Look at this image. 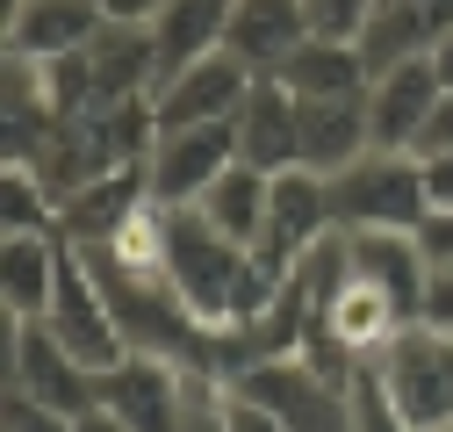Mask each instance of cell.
<instances>
[{
  "label": "cell",
  "mask_w": 453,
  "mask_h": 432,
  "mask_svg": "<svg viewBox=\"0 0 453 432\" xmlns=\"http://www.w3.org/2000/svg\"><path fill=\"white\" fill-rule=\"evenodd\" d=\"M101 22V0H8V58H80Z\"/></svg>",
  "instance_id": "13"
},
{
  "label": "cell",
  "mask_w": 453,
  "mask_h": 432,
  "mask_svg": "<svg viewBox=\"0 0 453 432\" xmlns=\"http://www.w3.org/2000/svg\"><path fill=\"white\" fill-rule=\"evenodd\" d=\"M223 29H231V0H165V15L151 22V43H158V80H173L180 66L223 50ZM158 94V87H151Z\"/></svg>",
  "instance_id": "21"
},
{
  "label": "cell",
  "mask_w": 453,
  "mask_h": 432,
  "mask_svg": "<svg viewBox=\"0 0 453 432\" xmlns=\"http://www.w3.org/2000/svg\"><path fill=\"white\" fill-rule=\"evenodd\" d=\"M0 432H80L65 411H50V404H36L29 390H15V382H0Z\"/></svg>",
  "instance_id": "24"
},
{
  "label": "cell",
  "mask_w": 453,
  "mask_h": 432,
  "mask_svg": "<svg viewBox=\"0 0 453 432\" xmlns=\"http://www.w3.org/2000/svg\"><path fill=\"white\" fill-rule=\"evenodd\" d=\"M296 43H310V0H231L223 50H231V58H245L259 80L288 66Z\"/></svg>",
  "instance_id": "14"
},
{
  "label": "cell",
  "mask_w": 453,
  "mask_h": 432,
  "mask_svg": "<svg viewBox=\"0 0 453 432\" xmlns=\"http://www.w3.org/2000/svg\"><path fill=\"white\" fill-rule=\"evenodd\" d=\"M446 36L453 29L439 22L432 0H381V8L367 15V29H360V58H367V73H388V66L432 58Z\"/></svg>",
  "instance_id": "18"
},
{
  "label": "cell",
  "mask_w": 453,
  "mask_h": 432,
  "mask_svg": "<svg viewBox=\"0 0 453 432\" xmlns=\"http://www.w3.org/2000/svg\"><path fill=\"white\" fill-rule=\"evenodd\" d=\"M418 166H425V202L453 209V151H432V158H418Z\"/></svg>",
  "instance_id": "28"
},
{
  "label": "cell",
  "mask_w": 453,
  "mask_h": 432,
  "mask_svg": "<svg viewBox=\"0 0 453 432\" xmlns=\"http://www.w3.org/2000/svg\"><path fill=\"white\" fill-rule=\"evenodd\" d=\"M403 310H395V296L388 289H374V282H346L331 303H317V317H310V332H324L338 353H346L353 367H367V360H381L388 346H395V332H403Z\"/></svg>",
  "instance_id": "11"
},
{
  "label": "cell",
  "mask_w": 453,
  "mask_h": 432,
  "mask_svg": "<svg viewBox=\"0 0 453 432\" xmlns=\"http://www.w3.org/2000/svg\"><path fill=\"white\" fill-rule=\"evenodd\" d=\"M238 166V123H195V130H158V144L144 151V188L165 209L202 202L223 174Z\"/></svg>",
  "instance_id": "4"
},
{
  "label": "cell",
  "mask_w": 453,
  "mask_h": 432,
  "mask_svg": "<svg viewBox=\"0 0 453 432\" xmlns=\"http://www.w3.org/2000/svg\"><path fill=\"white\" fill-rule=\"evenodd\" d=\"M80 58H87V80H94V108L144 101L158 87V43H151L144 22H101V36Z\"/></svg>",
  "instance_id": "15"
},
{
  "label": "cell",
  "mask_w": 453,
  "mask_h": 432,
  "mask_svg": "<svg viewBox=\"0 0 453 432\" xmlns=\"http://www.w3.org/2000/svg\"><path fill=\"white\" fill-rule=\"evenodd\" d=\"M418 245L432 259V274H453V209H432L425 224H418Z\"/></svg>",
  "instance_id": "26"
},
{
  "label": "cell",
  "mask_w": 453,
  "mask_h": 432,
  "mask_svg": "<svg viewBox=\"0 0 453 432\" xmlns=\"http://www.w3.org/2000/svg\"><path fill=\"white\" fill-rule=\"evenodd\" d=\"M353 432H418L403 411H395L388 382H381V367H353Z\"/></svg>",
  "instance_id": "23"
},
{
  "label": "cell",
  "mask_w": 453,
  "mask_h": 432,
  "mask_svg": "<svg viewBox=\"0 0 453 432\" xmlns=\"http://www.w3.org/2000/svg\"><path fill=\"white\" fill-rule=\"evenodd\" d=\"M432 151H453V94L432 108V123H425V137H418V158H432Z\"/></svg>",
  "instance_id": "29"
},
{
  "label": "cell",
  "mask_w": 453,
  "mask_h": 432,
  "mask_svg": "<svg viewBox=\"0 0 453 432\" xmlns=\"http://www.w3.org/2000/svg\"><path fill=\"white\" fill-rule=\"evenodd\" d=\"M223 432H288V425H280L266 404H252L245 390H231V382H223Z\"/></svg>",
  "instance_id": "25"
},
{
  "label": "cell",
  "mask_w": 453,
  "mask_h": 432,
  "mask_svg": "<svg viewBox=\"0 0 453 432\" xmlns=\"http://www.w3.org/2000/svg\"><path fill=\"white\" fill-rule=\"evenodd\" d=\"M324 231H338V224H331V181H324V174H310V166H288V174H273L266 231H259L252 259L266 266L273 282H288L296 266H303V252H310Z\"/></svg>",
  "instance_id": "6"
},
{
  "label": "cell",
  "mask_w": 453,
  "mask_h": 432,
  "mask_svg": "<svg viewBox=\"0 0 453 432\" xmlns=\"http://www.w3.org/2000/svg\"><path fill=\"white\" fill-rule=\"evenodd\" d=\"M0 374H8L15 390H29L36 404L65 411L73 425L87 411H101V374L73 346H58V332H50L43 317H8V367H0Z\"/></svg>",
  "instance_id": "2"
},
{
  "label": "cell",
  "mask_w": 453,
  "mask_h": 432,
  "mask_svg": "<svg viewBox=\"0 0 453 432\" xmlns=\"http://www.w3.org/2000/svg\"><path fill=\"white\" fill-rule=\"evenodd\" d=\"M432 432H453V418H446V425H432Z\"/></svg>",
  "instance_id": "33"
},
{
  "label": "cell",
  "mask_w": 453,
  "mask_h": 432,
  "mask_svg": "<svg viewBox=\"0 0 453 432\" xmlns=\"http://www.w3.org/2000/svg\"><path fill=\"white\" fill-rule=\"evenodd\" d=\"M432 66H439V87H446V94H453V36H446V43H439V50H432Z\"/></svg>",
  "instance_id": "31"
},
{
  "label": "cell",
  "mask_w": 453,
  "mask_h": 432,
  "mask_svg": "<svg viewBox=\"0 0 453 432\" xmlns=\"http://www.w3.org/2000/svg\"><path fill=\"white\" fill-rule=\"evenodd\" d=\"M439 101H446V87H439V66H432V58H411V66L374 73V87H367L374 151H418V137H425V123H432Z\"/></svg>",
  "instance_id": "10"
},
{
  "label": "cell",
  "mask_w": 453,
  "mask_h": 432,
  "mask_svg": "<svg viewBox=\"0 0 453 432\" xmlns=\"http://www.w3.org/2000/svg\"><path fill=\"white\" fill-rule=\"evenodd\" d=\"M374 367H381L395 411H403L418 432H432V425L453 418V339L446 332H432V324H403L395 346Z\"/></svg>",
  "instance_id": "5"
},
{
  "label": "cell",
  "mask_w": 453,
  "mask_h": 432,
  "mask_svg": "<svg viewBox=\"0 0 453 432\" xmlns=\"http://www.w3.org/2000/svg\"><path fill=\"white\" fill-rule=\"evenodd\" d=\"M80 432H130V425H123V418H108V411H87Z\"/></svg>",
  "instance_id": "32"
},
{
  "label": "cell",
  "mask_w": 453,
  "mask_h": 432,
  "mask_svg": "<svg viewBox=\"0 0 453 432\" xmlns=\"http://www.w3.org/2000/svg\"><path fill=\"white\" fill-rule=\"evenodd\" d=\"M231 390L266 404L288 432H353V382L317 374L303 353H280V360H259V367L231 374Z\"/></svg>",
  "instance_id": "3"
},
{
  "label": "cell",
  "mask_w": 453,
  "mask_h": 432,
  "mask_svg": "<svg viewBox=\"0 0 453 432\" xmlns=\"http://www.w3.org/2000/svg\"><path fill=\"white\" fill-rule=\"evenodd\" d=\"M180 404H188V367L158 353H123L101 374V411L123 418L130 432H180Z\"/></svg>",
  "instance_id": "9"
},
{
  "label": "cell",
  "mask_w": 453,
  "mask_h": 432,
  "mask_svg": "<svg viewBox=\"0 0 453 432\" xmlns=\"http://www.w3.org/2000/svg\"><path fill=\"white\" fill-rule=\"evenodd\" d=\"M43 324L58 332V346H73L94 374H108L123 353H130V339H123V324H116V310H108V296H101V282L87 274V259H80V245H65V274H58V296H50V310H43Z\"/></svg>",
  "instance_id": "7"
},
{
  "label": "cell",
  "mask_w": 453,
  "mask_h": 432,
  "mask_svg": "<svg viewBox=\"0 0 453 432\" xmlns=\"http://www.w3.org/2000/svg\"><path fill=\"white\" fill-rule=\"evenodd\" d=\"M273 80L288 87L296 101H353V94L374 87V73H367V58H360V43H338V36H310V43H296V58L280 66Z\"/></svg>",
  "instance_id": "19"
},
{
  "label": "cell",
  "mask_w": 453,
  "mask_h": 432,
  "mask_svg": "<svg viewBox=\"0 0 453 432\" xmlns=\"http://www.w3.org/2000/svg\"><path fill=\"white\" fill-rule=\"evenodd\" d=\"M346 259H353V274H360V282L388 289L395 310L418 324L425 289H432V259H425L418 231H346Z\"/></svg>",
  "instance_id": "16"
},
{
  "label": "cell",
  "mask_w": 453,
  "mask_h": 432,
  "mask_svg": "<svg viewBox=\"0 0 453 432\" xmlns=\"http://www.w3.org/2000/svg\"><path fill=\"white\" fill-rule=\"evenodd\" d=\"M266 202H273V174H259V166H238L223 174L195 209L209 216V224L223 231V238H238V245H259V231H266Z\"/></svg>",
  "instance_id": "22"
},
{
  "label": "cell",
  "mask_w": 453,
  "mask_h": 432,
  "mask_svg": "<svg viewBox=\"0 0 453 432\" xmlns=\"http://www.w3.org/2000/svg\"><path fill=\"white\" fill-rule=\"evenodd\" d=\"M374 151V130H367V94L353 101H303V166L310 174H346L353 158Z\"/></svg>",
  "instance_id": "20"
},
{
  "label": "cell",
  "mask_w": 453,
  "mask_h": 432,
  "mask_svg": "<svg viewBox=\"0 0 453 432\" xmlns=\"http://www.w3.org/2000/svg\"><path fill=\"white\" fill-rule=\"evenodd\" d=\"M65 274V231H8L0 245V296L8 317H43Z\"/></svg>",
  "instance_id": "17"
},
{
  "label": "cell",
  "mask_w": 453,
  "mask_h": 432,
  "mask_svg": "<svg viewBox=\"0 0 453 432\" xmlns=\"http://www.w3.org/2000/svg\"><path fill=\"white\" fill-rule=\"evenodd\" d=\"M418 324H432V332H446V339H453V274H432V289H425V310H418Z\"/></svg>",
  "instance_id": "27"
},
{
  "label": "cell",
  "mask_w": 453,
  "mask_h": 432,
  "mask_svg": "<svg viewBox=\"0 0 453 432\" xmlns=\"http://www.w3.org/2000/svg\"><path fill=\"white\" fill-rule=\"evenodd\" d=\"M101 15H108V22H144V29H151V22L165 15V0H101Z\"/></svg>",
  "instance_id": "30"
},
{
  "label": "cell",
  "mask_w": 453,
  "mask_h": 432,
  "mask_svg": "<svg viewBox=\"0 0 453 432\" xmlns=\"http://www.w3.org/2000/svg\"><path fill=\"white\" fill-rule=\"evenodd\" d=\"M231 123H238V158H245V166H259V174L303 166V101L280 87L273 73L252 80V94H245V108Z\"/></svg>",
  "instance_id": "12"
},
{
  "label": "cell",
  "mask_w": 453,
  "mask_h": 432,
  "mask_svg": "<svg viewBox=\"0 0 453 432\" xmlns=\"http://www.w3.org/2000/svg\"><path fill=\"white\" fill-rule=\"evenodd\" d=\"M432 216L418 151H367L331 174V224L338 231H418Z\"/></svg>",
  "instance_id": "1"
},
{
  "label": "cell",
  "mask_w": 453,
  "mask_h": 432,
  "mask_svg": "<svg viewBox=\"0 0 453 432\" xmlns=\"http://www.w3.org/2000/svg\"><path fill=\"white\" fill-rule=\"evenodd\" d=\"M252 66L245 58H231V50H209V58H195V66H180L173 80H158V94H151V108H158V130H195V123H231L238 108H245V94H252Z\"/></svg>",
  "instance_id": "8"
}]
</instances>
